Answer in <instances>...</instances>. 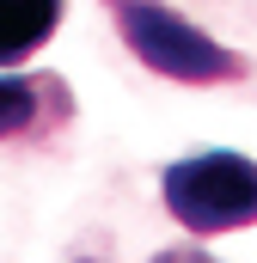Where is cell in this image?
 Masks as SVG:
<instances>
[{
  "label": "cell",
  "instance_id": "obj_1",
  "mask_svg": "<svg viewBox=\"0 0 257 263\" xmlns=\"http://www.w3.org/2000/svg\"><path fill=\"white\" fill-rule=\"evenodd\" d=\"M159 196H166V208L190 227L196 239L251 227L257 220V159L227 153V147L172 159V165L159 172Z\"/></svg>",
  "mask_w": 257,
  "mask_h": 263
},
{
  "label": "cell",
  "instance_id": "obj_2",
  "mask_svg": "<svg viewBox=\"0 0 257 263\" xmlns=\"http://www.w3.org/2000/svg\"><path fill=\"white\" fill-rule=\"evenodd\" d=\"M111 12H117V25H123L128 49L153 67V73H166V80L208 86V80H239V73H245V62H239L227 43H214L208 31H196L190 18H178V12L159 6V0H111Z\"/></svg>",
  "mask_w": 257,
  "mask_h": 263
},
{
  "label": "cell",
  "instance_id": "obj_3",
  "mask_svg": "<svg viewBox=\"0 0 257 263\" xmlns=\"http://www.w3.org/2000/svg\"><path fill=\"white\" fill-rule=\"evenodd\" d=\"M62 25V0H0V67L31 62Z\"/></svg>",
  "mask_w": 257,
  "mask_h": 263
},
{
  "label": "cell",
  "instance_id": "obj_4",
  "mask_svg": "<svg viewBox=\"0 0 257 263\" xmlns=\"http://www.w3.org/2000/svg\"><path fill=\"white\" fill-rule=\"evenodd\" d=\"M62 104H67V98H62V80H49V73L0 80V141L43 129V117H49V110H62Z\"/></svg>",
  "mask_w": 257,
  "mask_h": 263
},
{
  "label": "cell",
  "instance_id": "obj_5",
  "mask_svg": "<svg viewBox=\"0 0 257 263\" xmlns=\"http://www.w3.org/2000/svg\"><path fill=\"white\" fill-rule=\"evenodd\" d=\"M153 263H214V257H208L202 245H178V251H159Z\"/></svg>",
  "mask_w": 257,
  "mask_h": 263
}]
</instances>
